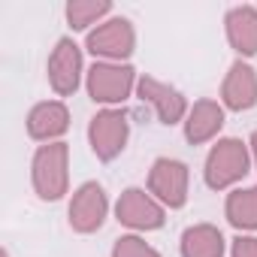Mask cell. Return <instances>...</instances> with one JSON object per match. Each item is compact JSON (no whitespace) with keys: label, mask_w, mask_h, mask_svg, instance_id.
Returning <instances> with one entry per match:
<instances>
[{"label":"cell","mask_w":257,"mask_h":257,"mask_svg":"<svg viewBox=\"0 0 257 257\" xmlns=\"http://www.w3.org/2000/svg\"><path fill=\"white\" fill-rule=\"evenodd\" d=\"M224 218L236 233H257V185L227 191Z\"/></svg>","instance_id":"16"},{"label":"cell","mask_w":257,"mask_h":257,"mask_svg":"<svg viewBox=\"0 0 257 257\" xmlns=\"http://www.w3.org/2000/svg\"><path fill=\"white\" fill-rule=\"evenodd\" d=\"M224 121H227V109L221 106V100H212V97L194 100L188 109V118L182 124L188 146H206V143L221 140Z\"/></svg>","instance_id":"13"},{"label":"cell","mask_w":257,"mask_h":257,"mask_svg":"<svg viewBox=\"0 0 257 257\" xmlns=\"http://www.w3.org/2000/svg\"><path fill=\"white\" fill-rule=\"evenodd\" d=\"M230 257H257V233H236L230 242Z\"/></svg>","instance_id":"19"},{"label":"cell","mask_w":257,"mask_h":257,"mask_svg":"<svg viewBox=\"0 0 257 257\" xmlns=\"http://www.w3.org/2000/svg\"><path fill=\"white\" fill-rule=\"evenodd\" d=\"M109 257H164L152 242H146V236L140 233H124L112 242V254Z\"/></svg>","instance_id":"18"},{"label":"cell","mask_w":257,"mask_h":257,"mask_svg":"<svg viewBox=\"0 0 257 257\" xmlns=\"http://www.w3.org/2000/svg\"><path fill=\"white\" fill-rule=\"evenodd\" d=\"M85 52H91L94 61L131 64V58L137 52V28H134V22L127 16H109L91 34H85Z\"/></svg>","instance_id":"4"},{"label":"cell","mask_w":257,"mask_h":257,"mask_svg":"<svg viewBox=\"0 0 257 257\" xmlns=\"http://www.w3.org/2000/svg\"><path fill=\"white\" fill-rule=\"evenodd\" d=\"M137 97H140L146 106H152V112L158 115V121L167 124V127L185 124L188 109H191L188 97H185L176 85H170V82H164V79H158V76H149V73L140 76V82H137Z\"/></svg>","instance_id":"10"},{"label":"cell","mask_w":257,"mask_h":257,"mask_svg":"<svg viewBox=\"0 0 257 257\" xmlns=\"http://www.w3.org/2000/svg\"><path fill=\"white\" fill-rule=\"evenodd\" d=\"M251 149L239 137H221L203 161V182L209 191H233L251 173Z\"/></svg>","instance_id":"1"},{"label":"cell","mask_w":257,"mask_h":257,"mask_svg":"<svg viewBox=\"0 0 257 257\" xmlns=\"http://www.w3.org/2000/svg\"><path fill=\"white\" fill-rule=\"evenodd\" d=\"M137 82H140V73L131 64L94 61L85 76V91L97 106L121 109L131 97H137Z\"/></svg>","instance_id":"3"},{"label":"cell","mask_w":257,"mask_h":257,"mask_svg":"<svg viewBox=\"0 0 257 257\" xmlns=\"http://www.w3.org/2000/svg\"><path fill=\"white\" fill-rule=\"evenodd\" d=\"M64 16H67V25L76 34H91L97 25H103L115 13H112L109 0H67Z\"/></svg>","instance_id":"17"},{"label":"cell","mask_w":257,"mask_h":257,"mask_svg":"<svg viewBox=\"0 0 257 257\" xmlns=\"http://www.w3.org/2000/svg\"><path fill=\"white\" fill-rule=\"evenodd\" d=\"M224 34H227L230 49L242 61L254 58L257 55V7H251V4L230 7L224 16Z\"/></svg>","instance_id":"14"},{"label":"cell","mask_w":257,"mask_h":257,"mask_svg":"<svg viewBox=\"0 0 257 257\" xmlns=\"http://www.w3.org/2000/svg\"><path fill=\"white\" fill-rule=\"evenodd\" d=\"M31 185L43 203H58L70 194V146L67 143L37 146L31 158Z\"/></svg>","instance_id":"2"},{"label":"cell","mask_w":257,"mask_h":257,"mask_svg":"<svg viewBox=\"0 0 257 257\" xmlns=\"http://www.w3.org/2000/svg\"><path fill=\"white\" fill-rule=\"evenodd\" d=\"M131 143V115L124 109H97L88 121V146L97 161L112 164Z\"/></svg>","instance_id":"6"},{"label":"cell","mask_w":257,"mask_h":257,"mask_svg":"<svg viewBox=\"0 0 257 257\" xmlns=\"http://www.w3.org/2000/svg\"><path fill=\"white\" fill-rule=\"evenodd\" d=\"M109 194L100 182H82L73 194H70V203H67V221L73 227V233H82V236H91L97 230H103L106 218H109Z\"/></svg>","instance_id":"9"},{"label":"cell","mask_w":257,"mask_h":257,"mask_svg":"<svg viewBox=\"0 0 257 257\" xmlns=\"http://www.w3.org/2000/svg\"><path fill=\"white\" fill-rule=\"evenodd\" d=\"M4 257H13V254H10V248H4Z\"/></svg>","instance_id":"21"},{"label":"cell","mask_w":257,"mask_h":257,"mask_svg":"<svg viewBox=\"0 0 257 257\" xmlns=\"http://www.w3.org/2000/svg\"><path fill=\"white\" fill-rule=\"evenodd\" d=\"M25 127H28V137L40 146L64 143V137L70 131V106L64 100H40L31 106Z\"/></svg>","instance_id":"11"},{"label":"cell","mask_w":257,"mask_h":257,"mask_svg":"<svg viewBox=\"0 0 257 257\" xmlns=\"http://www.w3.org/2000/svg\"><path fill=\"white\" fill-rule=\"evenodd\" d=\"M182 257H224L227 254V239L215 224H191L182 239H179Z\"/></svg>","instance_id":"15"},{"label":"cell","mask_w":257,"mask_h":257,"mask_svg":"<svg viewBox=\"0 0 257 257\" xmlns=\"http://www.w3.org/2000/svg\"><path fill=\"white\" fill-rule=\"evenodd\" d=\"M221 106L227 112H251L257 106V70L251 61L236 58L221 82Z\"/></svg>","instance_id":"12"},{"label":"cell","mask_w":257,"mask_h":257,"mask_svg":"<svg viewBox=\"0 0 257 257\" xmlns=\"http://www.w3.org/2000/svg\"><path fill=\"white\" fill-rule=\"evenodd\" d=\"M88 67H85V46H79L73 37H61L55 43V49L49 52L46 61V79L49 88L61 97H73L82 85H85Z\"/></svg>","instance_id":"5"},{"label":"cell","mask_w":257,"mask_h":257,"mask_svg":"<svg viewBox=\"0 0 257 257\" xmlns=\"http://www.w3.org/2000/svg\"><path fill=\"white\" fill-rule=\"evenodd\" d=\"M248 149H251V164H254V170H257V131L251 134V140H248Z\"/></svg>","instance_id":"20"},{"label":"cell","mask_w":257,"mask_h":257,"mask_svg":"<svg viewBox=\"0 0 257 257\" xmlns=\"http://www.w3.org/2000/svg\"><path fill=\"white\" fill-rule=\"evenodd\" d=\"M146 188L167 212L185 209L188 194H191V170L179 158H158L149 170Z\"/></svg>","instance_id":"7"},{"label":"cell","mask_w":257,"mask_h":257,"mask_svg":"<svg viewBox=\"0 0 257 257\" xmlns=\"http://www.w3.org/2000/svg\"><path fill=\"white\" fill-rule=\"evenodd\" d=\"M115 221L131 233H152L167 224V209L149 194V188H124L112 206Z\"/></svg>","instance_id":"8"}]
</instances>
